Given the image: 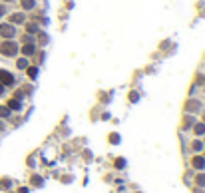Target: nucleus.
<instances>
[{"instance_id": "39448f33", "label": "nucleus", "mask_w": 205, "mask_h": 193, "mask_svg": "<svg viewBox=\"0 0 205 193\" xmlns=\"http://www.w3.org/2000/svg\"><path fill=\"white\" fill-rule=\"evenodd\" d=\"M22 54H24V56L34 54V46H32V44H24V46H22Z\"/></svg>"}, {"instance_id": "7ed1b4c3", "label": "nucleus", "mask_w": 205, "mask_h": 193, "mask_svg": "<svg viewBox=\"0 0 205 193\" xmlns=\"http://www.w3.org/2000/svg\"><path fill=\"white\" fill-rule=\"evenodd\" d=\"M0 84L2 86H12L14 84V76L6 70H0Z\"/></svg>"}, {"instance_id": "dca6fc26", "label": "nucleus", "mask_w": 205, "mask_h": 193, "mask_svg": "<svg viewBox=\"0 0 205 193\" xmlns=\"http://www.w3.org/2000/svg\"><path fill=\"white\" fill-rule=\"evenodd\" d=\"M2 90H4V86H2V84H0V94H2Z\"/></svg>"}, {"instance_id": "9b49d317", "label": "nucleus", "mask_w": 205, "mask_h": 193, "mask_svg": "<svg viewBox=\"0 0 205 193\" xmlns=\"http://www.w3.org/2000/svg\"><path fill=\"white\" fill-rule=\"evenodd\" d=\"M193 163H195V167H203V159H199V157H195Z\"/></svg>"}, {"instance_id": "9d476101", "label": "nucleus", "mask_w": 205, "mask_h": 193, "mask_svg": "<svg viewBox=\"0 0 205 193\" xmlns=\"http://www.w3.org/2000/svg\"><path fill=\"white\" fill-rule=\"evenodd\" d=\"M0 116H2V118L10 116V107H0Z\"/></svg>"}, {"instance_id": "0eeeda50", "label": "nucleus", "mask_w": 205, "mask_h": 193, "mask_svg": "<svg viewBox=\"0 0 205 193\" xmlns=\"http://www.w3.org/2000/svg\"><path fill=\"white\" fill-rule=\"evenodd\" d=\"M22 8H24V10H32V8H34V0H22Z\"/></svg>"}, {"instance_id": "f257e3e1", "label": "nucleus", "mask_w": 205, "mask_h": 193, "mask_svg": "<svg viewBox=\"0 0 205 193\" xmlns=\"http://www.w3.org/2000/svg\"><path fill=\"white\" fill-rule=\"evenodd\" d=\"M0 52L4 54V56H16V52H18V46H16L14 42H4V44L0 46Z\"/></svg>"}, {"instance_id": "423d86ee", "label": "nucleus", "mask_w": 205, "mask_h": 193, "mask_svg": "<svg viewBox=\"0 0 205 193\" xmlns=\"http://www.w3.org/2000/svg\"><path fill=\"white\" fill-rule=\"evenodd\" d=\"M16 66H18L20 70H26V68L30 66V64H28V60H26V58H20V60L16 62Z\"/></svg>"}, {"instance_id": "f8f14e48", "label": "nucleus", "mask_w": 205, "mask_h": 193, "mask_svg": "<svg viewBox=\"0 0 205 193\" xmlns=\"http://www.w3.org/2000/svg\"><path fill=\"white\" fill-rule=\"evenodd\" d=\"M26 30L28 32H36V24H26Z\"/></svg>"}, {"instance_id": "ddd939ff", "label": "nucleus", "mask_w": 205, "mask_h": 193, "mask_svg": "<svg viewBox=\"0 0 205 193\" xmlns=\"http://www.w3.org/2000/svg\"><path fill=\"white\" fill-rule=\"evenodd\" d=\"M195 132H197V133H203V132H205V126H203V124H201V126H197V127H195Z\"/></svg>"}, {"instance_id": "4468645a", "label": "nucleus", "mask_w": 205, "mask_h": 193, "mask_svg": "<svg viewBox=\"0 0 205 193\" xmlns=\"http://www.w3.org/2000/svg\"><path fill=\"white\" fill-rule=\"evenodd\" d=\"M130 100H132V102H135V100H138V94H135V92H132V96H130Z\"/></svg>"}, {"instance_id": "6e6552de", "label": "nucleus", "mask_w": 205, "mask_h": 193, "mask_svg": "<svg viewBox=\"0 0 205 193\" xmlns=\"http://www.w3.org/2000/svg\"><path fill=\"white\" fill-rule=\"evenodd\" d=\"M8 107H10V110H18V107H20V102H18V100H10V102H8Z\"/></svg>"}, {"instance_id": "1a4fd4ad", "label": "nucleus", "mask_w": 205, "mask_h": 193, "mask_svg": "<svg viewBox=\"0 0 205 193\" xmlns=\"http://www.w3.org/2000/svg\"><path fill=\"white\" fill-rule=\"evenodd\" d=\"M26 70H28V76H30V78H36V74H38V68H26Z\"/></svg>"}, {"instance_id": "f3484780", "label": "nucleus", "mask_w": 205, "mask_h": 193, "mask_svg": "<svg viewBox=\"0 0 205 193\" xmlns=\"http://www.w3.org/2000/svg\"><path fill=\"white\" fill-rule=\"evenodd\" d=\"M0 129H2V124H0Z\"/></svg>"}, {"instance_id": "20e7f679", "label": "nucleus", "mask_w": 205, "mask_h": 193, "mask_svg": "<svg viewBox=\"0 0 205 193\" xmlns=\"http://www.w3.org/2000/svg\"><path fill=\"white\" fill-rule=\"evenodd\" d=\"M20 22H24V14L16 12V14H12V16H10V24H20Z\"/></svg>"}, {"instance_id": "f03ea898", "label": "nucleus", "mask_w": 205, "mask_h": 193, "mask_svg": "<svg viewBox=\"0 0 205 193\" xmlns=\"http://www.w3.org/2000/svg\"><path fill=\"white\" fill-rule=\"evenodd\" d=\"M14 24H10V22H8V24H0V36H4V38H12L14 36Z\"/></svg>"}, {"instance_id": "2eb2a0df", "label": "nucleus", "mask_w": 205, "mask_h": 193, "mask_svg": "<svg viewBox=\"0 0 205 193\" xmlns=\"http://www.w3.org/2000/svg\"><path fill=\"white\" fill-rule=\"evenodd\" d=\"M2 14H4V8H2V6H0V16H2Z\"/></svg>"}]
</instances>
